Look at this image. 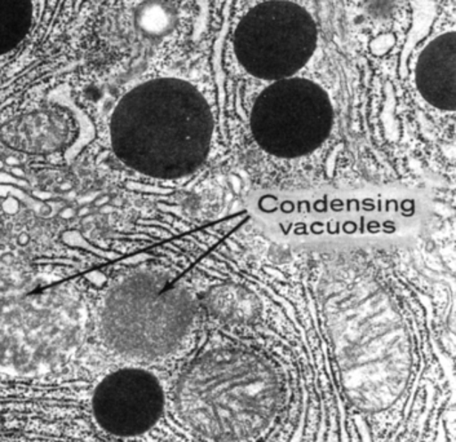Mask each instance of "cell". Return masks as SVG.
Returning <instances> with one entry per match:
<instances>
[{
  "mask_svg": "<svg viewBox=\"0 0 456 442\" xmlns=\"http://www.w3.org/2000/svg\"><path fill=\"white\" fill-rule=\"evenodd\" d=\"M215 118L196 86L179 78L143 82L125 94L110 118V143L118 160L159 180L183 179L211 151Z\"/></svg>",
  "mask_w": 456,
  "mask_h": 442,
  "instance_id": "obj_1",
  "label": "cell"
},
{
  "mask_svg": "<svg viewBox=\"0 0 456 442\" xmlns=\"http://www.w3.org/2000/svg\"><path fill=\"white\" fill-rule=\"evenodd\" d=\"M31 0H0V56L12 53L33 27Z\"/></svg>",
  "mask_w": 456,
  "mask_h": 442,
  "instance_id": "obj_8",
  "label": "cell"
},
{
  "mask_svg": "<svg viewBox=\"0 0 456 442\" xmlns=\"http://www.w3.org/2000/svg\"><path fill=\"white\" fill-rule=\"evenodd\" d=\"M415 85L420 96L433 108L443 111L455 110V31L436 37L421 51L415 66Z\"/></svg>",
  "mask_w": 456,
  "mask_h": 442,
  "instance_id": "obj_7",
  "label": "cell"
},
{
  "mask_svg": "<svg viewBox=\"0 0 456 442\" xmlns=\"http://www.w3.org/2000/svg\"><path fill=\"white\" fill-rule=\"evenodd\" d=\"M395 37L391 33L380 34L370 43V51L375 56H384L395 47Z\"/></svg>",
  "mask_w": 456,
  "mask_h": 442,
  "instance_id": "obj_11",
  "label": "cell"
},
{
  "mask_svg": "<svg viewBox=\"0 0 456 442\" xmlns=\"http://www.w3.org/2000/svg\"><path fill=\"white\" fill-rule=\"evenodd\" d=\"M197 304L188 287L159 268H142L106 292L100 335L119 357L157 363L182 351L193 332Z\"/></svg>",
  "mask_w": 456,
  "mask_h": 442,
  "instance_id": "obj_3",
  "label": "cell"
},
{
  "mask_svg": "<svg viewBox=\"0 0 456 442\" xmlns=\"http://www.w3.org/2000/svg\"><path fill=\"white\" fill-rule=\"evenodd\" d=\"M436 13H437V11H436V4L432 0H415L412 25L410 28L409 37H407V42L403 47V64L409 59L415 45L428 33L433 21H435Z\"/></svg>",
  "mask_w": 456,
  "mask_h": 442,
  "instance_id": "obj_9",
  "label": "cell"
},
{
  "mask_svg": "<svg viewBox=\"0 0 456 442\" xmlns=\"http://www.w3.org/2000/svg\"><path fill=\"white\" fill-rule=\"evenodd\" d=\"M280 378L256 353L228 349L203 356L183 375L180 418L212 442H246L268 429L281 403Z\"/></svg>",
  "mask_w": 456,
  "mask_h": 442,
  "instance_id": "obj_2",
  "label": "cell"
},
{
  "mask_svg": "<svg viewBox=\"0 0 456 442\" xmlns=\"http://www.w3.org/2000/svg\"><path fill=\"white\" fill-rule=\"evenodd\" d=\"M334 120V106L325 88L292 77L260 92L249 114V130L269 156L297 160L325 145Z\"/></svg>",
  "mask_w": 456,
  "mask_h": 442,
  "instance_id": "obj_4",
  "label": "cell"
},
{
  "mask_svg": "<svg viewBox=\"0 0 456 442\" xmlns=\"http://www.w3.org/2000/svg\"><path fill=\"white\" fill-rule=\"evenodd\" d=\"M165 406L162 387L142 369L118 370L97 386L92 410L97 424L119 438L148 432L159 421Z\"/></svg>",
  "mask_w": 456,
  "mask_h": 442,
  "instance_id": "obj_6",
  "label": "cell"
},
{
  "mask_svg": "<svg viewBox=\"0 0 456 442\" xmlns=\"http://www.w3.org/2000/svg\"><path fill=\"white\" fill-rule=\"evenodd\" d=\"M314 17L297 3L269 0L245 14L235 29V57L249 76L277 82L292 78L314 54Z\"/></svg>",
  "mask_w": 456,
  "mask_h": 442,
  "instance_id": "obj_5",
  "label": "cell"
},
{
  "mask_svg": "<svg viewBox=\"0 0 456 442\" xmlns=\"http://www.w3.org/2000/svg\"><path fill=\"white\" fill-rule=\"evenodd\" d=\"M365 10L372 19L383 21L395 16L398 10V0H366Z\"/></svg>",
  "mask_w": 456,
  "mask_h": 442,
  "instance_id": "obj_10",
  "label": "cell"
}]
</instances>
